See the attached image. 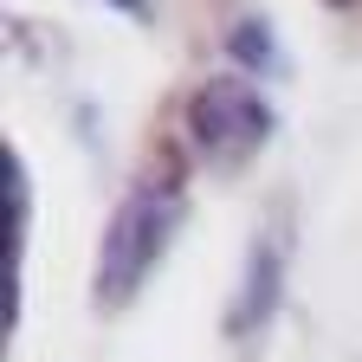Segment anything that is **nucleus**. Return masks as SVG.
<instances>
[{
	"label": "nucleus",
	"instance_id": "2",
	"mask_svg": "<svg viewBox=\"0 0 362 362\" xmlns=\"http://www.w3.org/2000/svg\"><path fill=\"white\" fill-rule=\"evenodd\" d=\"M188 129H194V143H201L207 162L233 168V162L259 156V143L272 136V110H265V98H259L246 78H214V84L194 90Z\"/></svg>",
	"mask_w": 362,
	"mask_h": 362
},
{
	"label": "nucleus",
	"instance_id": "3",
	"mask_svg": "<svg viewBox=\"0 0 362 362\" xmlns=\"http://www.w3.org/2000/svg\"><path fill=\"white\" fill-rule=\"evenodd\" d=\"M0 181H7V272H0V291H7V330L20 317V246H26V175L20 156L0 149Z\"/></svg>",
	"mask_w": 362,
	"mask_h": 362
},
{
	"label": "nucleus",
	"instance_id": "4",
	"mask_svg": "<svg viewBox=\"0 0 362 362\" xmlns=\"http://www.w3.org/2000/svg\"><path fill=\"white\" fill-rule=\"evenodd\" d=\"M233 52H240V59H252V65H265V59H272V45H265V26H259V20L233 26Z\"/></svg>",
	"mask_w": 362,
	"mask_h": 362
},
{
	"label": "nucleus",
	"instance_id": "1",
	"mask_svg": "<svg viewBox=\"0 0 362 362\" xmlns=\"http://www.w3.org/2000/svg\"><path fill=\"white\" fill-rule=\"evenodd\" d=\"M175 220H181V194L168 188V181H136V188L123 194V207L110 214V233H104V265H98L104 304H123L149 279V265L162 259Z\"/></svg>",
	"mask_w": 362,
	"mask_h": 362
}]
</instances>
